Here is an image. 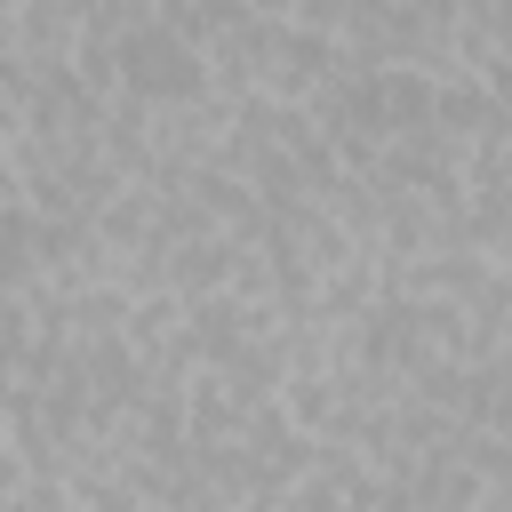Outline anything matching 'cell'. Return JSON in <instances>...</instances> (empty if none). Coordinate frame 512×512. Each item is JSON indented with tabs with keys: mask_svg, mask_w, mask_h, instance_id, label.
<instances>
[{
	"mask_svg": "<svg viewBox=\"0 0 512 512\" xmlns=\"http://www.w3.org/2000/svg\"><path fill=\"white\" fill-rule=\"evenodd\" d=\"M168 64H176V48H168V40H144V48H136V80H152V88L184 80V72H168Z\"/></svg>",
	"mask_w": 512,
	"mask_h": 512,
	"instance_id": "6da1fadb",
	"label": "cell"
}]
</instances>
